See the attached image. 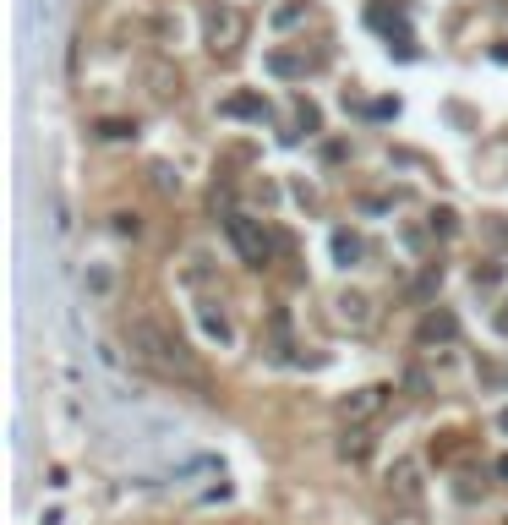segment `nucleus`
Returning <instances> with one entry per match:
<instances>
[{
  "instance_id": "obj_21",
  "label": "nucleus",
  "mask_w": 508,
  "mask_h": 525,
  "mask_svg": "<svg viewBox=\"0 0 508 525\" xmlns=\"http://www.w3.org/2000/svg\"><path fill=\"white\" fill-rule=\"evenodd\" d=\"M137 230H143L137 213H115V235H137Z\"/></svg>"
},
{
  "instance_id": "obj_2",
  "label": "nucleus",
  "mask_w": 508,
  "mask_h": 525,
  "mask_svg": "<svg viewBox=\"0 0 508 525\" xmlns=\"http://www.w3.org/2000/svg\"><path fill=\"white\" fill-rule=\"evenodd\" d=\"M224 235L235 241V252H241L246 269H268V263H273V247H279V241H273L252 213H224Z\"/></svg>"
},
{
  "instance_id": "obj_3",
  "label": "nucleus",
  "mask_w": 508,
  "mask_h": 525,
  "mask_svg": "<svg viewBox=\"0 0 508 525\" xmlns=\"http://www.w3.org/2000/svg\"><path fill=\"white\" fill-rule=\"evenodd\" d=\"M241 33H246V22H241L235 6H213V11H208V49H213V55H230V49L241 44Z\"/></svg>"
},
{
  "instance_id": "obj_19",
  "label": "nucleus",
  "mask_w": 508,
  "mask_h": 525,
  "mask_svg": "<svg viewBox=\"0 0 508 525\" xmlns=\"http://www.w3.org/2000/svg\"><path fill=\"white\" fill-rule=\"evenodd\" d=\"M497 279H503V269H497V263H481V269H475V285H481V290H492Z\"/></svg>"
},
{
  "instance_id": "obj_12",
  "label": "nucleus",
  "mask_w": 508,
  "mask_h": 525,
  "mask_svg": "<svg viewBox=\"0 0 508 525\" xmlns=\"http://www.w3.org/2000/svg\"><path fill=\"white\" fill-rule=\"evenodd\" d=\"M366 22H372V28H394V22H405V0H372V6H366Z\"/></svg>"
},
{
  "instance_id": "obj_13",
  "label": "nucleus",
  "mask_w": 508,
  "mask_h": 525,
  "mask_svg": "<svg viewBox=\"0 0 508 525\" xmlns=\"http://www.w3.org/2000/svg\"><path fill=\"white\" fill-rule=\"evenodd\" d=\"M437 285H443V263H427V269H421V279L410 285V301H427V295H437Z\"/></svg>"
},
{
  "instance_id": "obj_23",
  "label": "nucleus",
  "mask_w": 508,
  "mask_h": 525,
  "mask_svg": "<svg viewBox=\"0 0 508 525\" xmlns=\"http://www.w3.org/2000/svg\"><path fill=\"white\" fill-rule=\"evenodd\" d=\"M497 476H503V482H508V454H503V460H497Z\"/></svg>"
},
{
  "instance_id": "obj_7",
  "label": "nucleus",
  "mask_w": 508,
  "mask_h": 525,
  "mask_svg": "<svg viewBox=\"0 0 508 525\" xmlns=\"http://www.w3.org/2000/svg\"><path fill=\"white\" fill-rule=\"evenodd\" d=\"M224 121H273V105H268L263 93H230L219 105Z\"/></svg>"
},
{
  "instance_id": "obj_10",
  "label": "nucleus",
  "mask_w": 508,
  "mask_h": 525,
  "mask_svg": "<svg viewBox=\"0 0 508 525\" xmlns=\"http://www.w3.org/2000/svg\"><path fill=\"white\" fill-rule=\"evenodd\" d=\"M197 317H203V334H208V339H219V345H230V339H235L230 317H224V312H213V301H203V307H197Z\"/></svg>"
},
{
  "instance_id": "obj_1",
  "label": "nucleus",
  "mask_w": 508,
  "mask_h": 525,
  "mask_svg": "<svg viewBox=\"0 0 508 525\" xmlns=\"http://www.w3.org/2000/svg\"><path fill=\"white\" fill-rule=\"evenodd\" d=\"M126 345H131V356L143 361V367H153L159 378H175V383H203V367H197V356L186 350L181 334H170L159 317H126Z\"/></svg>"
},
{
  "instance_id": "obj_8",
  "label": "nucleus",
  "mask_w": 508,
  "mask_h": 525,
  "mask_svg": "<svg viewBox=\"0 0 508 525\" xmlns=\"http://www.w3.org/2000/svg\"><path fill=\"white\" fill-rule=\"evenodd\" d=\"M388 492L405 498V504H415V498H421V465H415V460H394V471H388Z\"/></svg>"
},
{
  "instance_id": "obj_22",
  "label": "nucleus",
  "mask_w": 508,
  "mask_h": 525,
  "mask_svg": "<svg viewBox=\"0 0 508 525\" xmlns=\"http://www.w3.org/2000/svg\"><path fill=\"white\" fill-rule=\"evenodd\" d=\"M383 525H427V520H421V514H388Z\"/></svg>"
},
{
  "instance_id": "obj_17",
  "label": "nucleus",
  "mask_w": 508,
  "mask_h": 525,
  "mask_svg": "<svg viewBox=\"0 0 508 525\" xmlns=\"http://www.w3.org/2000/svg\"><path fill=\"white\" fill-rule=\"evenodd\" d=\"M131 131H137L131 121H99V137H104V143H121V137H131Z\"/></svg>"
},
{
  "instance_id": "obj_20",
  "label": "nucleus",
  "mask_w": 508,
  "mask_h": 525,
  "mask_svg": "<svg viewBox=\"0 0 508 525\" xmlns=\"http://www.w3.org/2000/svg\"><path fill=\"white\" fill-rule=\"evenodd\" d=\"M153 187H159V191H175V187H181V175H170V165H153Z\"/></svg>"
},
{
  "instance_id": "obj_4",
  "label": "nucleus",
  "mask_w": 508,
  "mask_h": 525,
  "mask_svg": "<svg viewBox=\"0 0 508 525\" xmlns=\"http://www.w3.org/2000/svg\"><path fill=\"white\" fill-rule=\"evenodd\" d=\"M383 405H388V389H383V383H366V389H355V394L339 399V416H345L350 427H366Z\"/></svg>"
},
{
  "instance_id": "obj_6",
  "label": "nucleus",
  "mask_w": 508,
  "mask_h": 525,
  "mask_svg": "<svg viewBox=\"0 0 508 525\" xmlns=\"http://www.w3.org/2000/svg\"><path fill=\"white\" fill-rule=\"evenodd\" d=\"M333 317H339V323H345V329H372V295L366 290H339L333 295Z\"/></svg>"
},
{
  "instance_id": "obj_14",
  "label": "nucleus",
  "mask_w": 508,
  "mask_h": 525,
  "mask_svg": "<svg viewBox=\"0 0 508 525\" xmlns=\"http://www.w3.org/2000/svg\"><path fill=\"white\" fill-rule=\"evenodd\" d=\"M333 257L350 269V263L361 257V235H355V230H333Z\"/></svg>"
},
{
  "instance_id": "obj_16",
  "label": "nucleus",
  "mask_w": 508,
  "mask_h": 525,
  "mask_svg": "<svg viewBox=\"0 0 508 525\" xmlns=\"http://www.w3.org/2000/svg\"><path fill=\"white\" fill-rule=\"evenodd\" d=\"M427 225H432V235H454V230H459V213H454V208H432Z\"/></svg>"
},
{
  "instance_id": "obj_15",
  "label": "nucleus",
  "mask_w": 508,
  "mask_h": 525,
  "mask_svg": "<svg viewBox=\"0 0 508 525\" xmlns=\"http://www.w3.org/2000/svg\"><path fill=\"white\" fill-rule=\"evenodd\" d=\"M301 17H306V0H285V6L273 11V28H295Z\"/></svg>"
},
{
  "instance_id": "obj_18",
  "label": "nucleus",
  "mask_w": 508,
  "mask_h": 525,
  "mask_svg": "<svg viewBox=\"0 0 508 525\" xmlns=\"http://www.w3.org/2000/svg\"><path fill=\"white\" fill-rule=\"evenodd\" d=\"M481 230H487L497 247H508V219H503V213H487V219H481Z\"/></svg>"
},
{
  "instance_id": "obj_9",
  "label": "nucleus",
  "mask_w": 508,
  "mask_h": 525,
  "mask_svg": "<svg viewBox=\"0 0 508 525\" xmlns=\"http://www.w3.org/2000/svg\"><path fill=\"white\" fill-rule=\"evenodd\" d=\"M366 454H372V432H366V427H345V438H339V460L361 465Z\"/></svg>"
},
{
  "instance_id": "obj_11",
  "label": "nucleus",
  "mask_w": 508,
  "mask_h": 525,
  "mask_svg": "<svg viewBox=\"0 0 508 525\" xmlns=\"http://www.w3.org/2000/svg\"><path fill=\"white\" fill-rule=\"evenodd\" d=\"M306 55H295V49H273V55H268V71H273V77H306Z\"/></svg>"
},
{
  "instance_id": "obj_5",
  "label": "nucleus",
  "mask_w": 508,
  "mask_h": 525,
  "mask_svg": "<svg viewBox=\"0 0 508 525\" xmlns=\"http://www.w3.org/2000/svg\"><path fill=\"white\" fill-rule=\"evenodd\" d=\"M459 339V317L448 307H432L421 323H415V345H454Z\"/></svg>"
},
{
  "instance_id": "obj_24",
  "label": "nucleus",
  "mask_w": 508,
  "mask_h": 525,
  "mask_svg": "<svg viewBox=\"0 0 508 525\" xmlns=\"http://www.w3.org/2000/svg\"><path fill=\"white\" fill-rule=\"evenodd\" d=\"M497 329H503V334H508V307H503V312H497Z\"/></svg>"
}]
</instances>
